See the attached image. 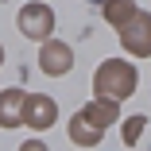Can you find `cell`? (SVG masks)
<instances>
[{
  "label": "cell",
  "instance_id": "6da1fadb",
  "mask_svg": "<svg viewBox=\"0 0 151 151\" xmlns=\"http://www.w3.org/2000/svg\"><path fill=\"white\" fill-rule=\"evenodd\" d=\"M97 85V93H109V97H128L132 89H136V70L128 62H120V58H112V62H105L93 78Z\"/></svg>",
  "mask_w": 151,
  "mask_h": 151
},
{
  "label": "cell",
  "instance_id": "7a4b0ae2",
  "mask_svg": "<svg viewBox=\"0 0 151 151\" xmlns=\"http://www.w3.org/2000/svg\"><path fill=\"white\" fill-rule=\"evenodd\" d=\"M50 27H54V12H50L47 4H27V8H19V31H23L27 39H47Z\"/></svg>",
  "mask_w": 151,
  "mask_h": 151
},
{
  "label": "cell",
  "instance_id": "3957f363",
  "mask_svg": "<svg viewBox=\"0 0 151 151\" xmlns=\"http://www.w3.org/2000/svg\"><path fill=\"white\" fill-rule=\"evenodd\" d=\"M120 39H124V47L132 54H151V16L136 12L124 27H120Z\"/></svg>",
  "mask_w": 151,
  "mask_h": 151
},
{
  "label": "cell",
  "instance_id": "277c9868",
  "mask_svg": "<svg viewBox=\"0 0 151 151\" xmlns=\"http://www.w3.org/2000/svg\"><path fill=\"white\" fill-rule=\"evenodd\" d=\"M23 120H27V124H31V128H50L54 124V120H58V112H54V101L50 97H27L23 101Z\"/></svg>",
  "mask_w": 151,
  "mask_h": 151
},
{
  "label": "cell",
  "instance_id": "5b68a950",
  "mask_svg": "<svg viewBox=\"0 0 151 151\" xmlns=\"http://www.w3.org/2000/svg\"><path fill=\"white\" fill-rule=\"evenodd\" d=\"M39 66H43V74H66L74 66V54H70L66 43H47L43 54H39Z\"/></svg>",
  "mask_w": 151,
  "mask_h": 151
},
{
  "label": "cell",
  "instance_id": "8992f818",
  "mask_svg": "<svg viewBox=\"0 0 151 151\" xmlns=\"http://www.w3.org/2000/svg\"><path fill=\"white\" fill-rule=\"evenodd\" d=\"M27 97L19 93V89H8V93H0V128H16L19 120H23V112H19V105H23Z\"/></svg>",
  "mask_w": 151,
  "mask_h": 151
},
{
  "label": "cell",
  "instance_id": "52a82bcc",
  "mask_svg": "<svg viewBox=\"0 0 151 151\" xmlns=\"http://www.w3.org/2000/svg\"><path fill=\"white\" fill-rule=\"evenodd\" d=\"M70 132H74V139H78L81 147H93V143H101V124H93V120H89L85 112H81V116H74Z\"/></svg>",
  "mask_w": 151,
  "mask_h": 151
},
{
  "label": "cell",
  "instance_id": "ba28073f",
  "mask_svg": "<svg viewBox=\"0 0 151 151\" xmlns=\"http://www.w3.org/2000/svg\"><path fill=\"white\" fill-rule=\"evenodd\" d=\"M105 16H109V23L124 27V23L136 16V4H132V0H105Z\"/></svg>",
  "mask_w": 151,
  "mask_h": 151
},
{
  "label": "cell",
  "instance_id": "9c48e42d",
  "mask_svg": "<svg viewBox=\"0 0 151 151\" xmlns=\"http://www.w3.org/2000/svg\"><path fill=\"white\" fill-rule=\"evenodd\" d=\"M139 128H143V120H132V124H124V143H136Z\"/></svg>",
  "mask_w": 151,
  "mask_h": 151
},
{
  "label": "cell",
  "instance_id": "30bf717a",
  "mask_svg": "<svg viewBox=\"0 0 151 151\" xmlns=\"http://www.w3.org/2000/svg\"><path fill=\"white\" fill-rule=\"evenodd\" d=\"M0 62H4V47H0Z\"/></svg>",
  "mask_w": 151,
  "mask_h": 151
},
{
  "label": "cell",
  "instance_id": "8fae6325",
  "mask_svg": "<svg viewBox=\"0 0 151 151\" xmlns=\"http://www.w3.org/2000/svg\"><path fill=\"white\" fill-rule=\"evenodd\" d=\"M89 4H105V0H89Z\"/></svg>",
  "mask_w": 151,
  "mask_h": 151
}]
</instances>
